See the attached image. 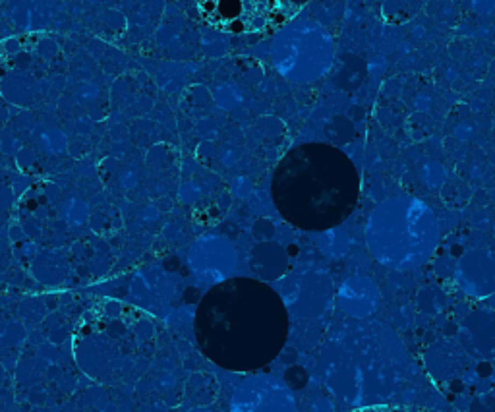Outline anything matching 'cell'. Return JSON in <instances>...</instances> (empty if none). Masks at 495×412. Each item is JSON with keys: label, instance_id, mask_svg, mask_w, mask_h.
Instances as JSON below:
<instances>
[{"label": "cell", "instance_id": "obj_1", "mask_svg": "<svg viewBox=\"0 0 495 412\" xmlns=\"http://www.w3.org/2000/svg\"><path fill=\"white\" fill-rule=\"evenodd\" d=\"M273 197L280 215L306 230L340 222L356 205L358 172L335 147L308 143L292 149L273 176Z\"/></svg>", "mask_w": 495, "mask_h": 412}, {"label": "cell", "instance_id": "obj_2", "mask_svg": "<svg viewBox=\"0 0 495 412\" xmlns=\"http://www.w3.org/2000/svg\"><path fill=\"white\" fill-rule=\"evenodd\" d=\"M333 56V41L317 26H294L280 33L275 45V62L282 76L308 82L321 76Z\"/></svg>", "mask_w": 495, "mask_h": 412}, {"label": "cell", "instance_id": "obj_3", "mask_svg": "<svg viewBox=\"0 0 495 412\" xmlns=\"http://www.w3.org/2000/svg\"><path fill=\"white\" fill-rule=\"evenodd\" d=\"M290 407L288 393L280 391L277 383L259 385L249 381L242 401H234V412H290Z\"/></svg>", "mask_w": 495, "mask_h": 412}]
</instances>
